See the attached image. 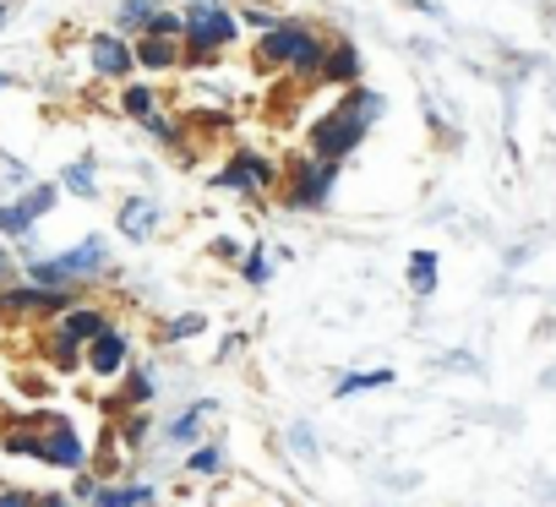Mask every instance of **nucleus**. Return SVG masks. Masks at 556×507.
Segmentation results:
<instances>
[{"mask_svg":"<svg viewBox=\"0 0 556 507\" xmlns=\"http://www.w3.org/2000/svg\"><path fill=\"white\" fill-rule=\"evenodd\" d=\"M23 279L45 284V290H88V284L110 279V240L104 235H83L77 245L55 251V257L23 263Z\"/></svg>","mask_w":556,"mask_h":507,"instance_id":"obj_1","label":"nucleus"},{"mask_svg":"<svg viewBox=\"0 0 556 507\" xmlns=\"http://www.w3.org/2000/svg\"><path fill=\"white\" fill-rule=\"evenodd\" d=\"M186 12V39H180V66H207L229 45H240L245 23L229 0H180Z\"/></svg>","mask_w":556,"mask_h":507,"instance_id":"obj_2","label":"nucleus"},{"mask_svg":"<svg viewBox=\"0 0 556 507\" xmlns=\"http://www.w3.org/2000/svg\"><path fill=\"white\" fill-rule=\"evenodd\" d=\"M339 180H344V164L339 159H317L312 148L306 153H295L290 164H285V207L290 213H323L328 202H333V191H339Z\"/></svg>","mask_w":556,"mask_h":507,"instance_id":"obj_3","label":"nucleus"},{"mask_svg":"<svg viewBox=\"0 0 556 507\" xmlns=\"http://www.w3.org/2000/svg\"><path fill=\"white\" fill-rule=\"evenodd\" d=\"M213 191H229V197H245V202H267L273 191H285V164L256 153V148H235L213 175H207Z\"/></svg>","mask_w":556,"mask_h":507,"instance_id":"obj_4","label":"nucleus"},{"mask_svg":"<svg viewBox=\"0 0 556 507\" xmlns=\"http://www.w3.org/2000/svg\"><path fill=\"white\" fill-rule=\"evenodd\" d=\"M317 34V23H306V17H285L278 28H267V34H256V45H251V72H262V77H273V72H290L295 66V55L306 50V39Z\"/></svg>","mask_w":556,"mask_h":507,"instance_id":"obj_5","label":"nucleus"},{"mask_svg":"<svg viewBox=\"0 0 556 507\" xmlns=\"http://www.w3.org/2000/svg\"><path fill=\"white\" fill-rule=\"evenodd\" d=\"M366 137H371V126H361V121H355V115H344L339 104L306 126V148H312L317 159H339V164H350V159L361 153V142H366Z\"/></svg>","mask_w":556,"mask_h":507,"instance_id":"obj_6","label":"nucleus"},{"mask_svg":"<svg viewBox=\"0 0 556 507\" xmlns=\"http://www.w3.org/2000/svg\"><path fill=\"white\" fill-rule=\"evenodd\" d=\"M83 301V290H45V284H7L0 290V317H66Z\"/></svg>","mask_w":556,"mask_h":507,"instance_id":"obj_7","label":"nucleus"},{"mask_svg":"<svg viewBox=\"0 0 556 507\" xmlns=\"http://www.w3.org/2000/svg\"><path fill=\"white\" fill-rule=\"evenodd\" d=\"M39 464L50 469H88V442L66 415H39Z\"/></svg>","mask_w":556,"mask_h":507,"instance_id":"obj_8","label":"nucleus"},{"mask_svg":"<svg viewBox=\"0 0 556 507\" xmlns=\"http://www.w3.org/2000/svg\"><path fill=\"white\" fill-rule=\"evenodd\" d=\"M88 66H93V77H104V83H131V77H137V45H131L126 34L104 28V34L88 39Z\"/></svg>","mask_w":556,"mask_h":507,"instance_id":"obj_9","label":"nucleus"},{"mask_svg":"<svg viewBox=\"0 0 556 507\" xmlns=\"http://www.w3.org/2000/svg\"><path fill=\"white\" fill-rule=\"evenodd\" d=\"M83 366H88L99 382H115V377H126V371H131V333H126V328H104V333L88 344Z\"/></svg>","mask_w":556,"mask_h":507,"instance_id":"obj_10","label":"nucleus"},{"mask_svg":"<svg viewBox=\"0 0 556 507\" xmlns=\"http://www.w3.org/2000/svg\"><path fill=\"white\" fill-rule=\"evenodd\" d=\"M213 415H218V398H213V393L191 398L186 409H175V415H169V426H164V442L191 453V447L202 442V431H207V420H213Z\"/></svg>","mask_w":556,"mask_h":507,"instance_id":"obj_11","label":"nucleus"},{"mask_svg":"<svg viewBox=\"0 0 556 507\" xmlns=\"http://www.w3.org/2000/svg\"><path fill=\"white\" fill-rule=\"evenodd\" d=\"M366 83V55L350 34H333V50H328V66H323V88H355Z\"/></svg>","mask_w":556,"mask_h":507,"instance_id":"obj_12","label":"nucleus"},{"mask_svg":"<svg viewBox=\"0 0 556 507\" xmlns=\"http://www.w3.org/2000/svg\"><path fill=\"white\" fill-rule=\"evenodd\" d=\"M159 224H164V207H159L153 197H126V202H121V213H115V229H121L131 245L153 240V235H159Z\"/></svg>","mask_w":556,"mask_h":507,"instance_id":"obj_13","label":"nucleus"},{"mask_svg":"<svg viewBox=\"0 0 556 507\" xmlns=\"http://www.w3.org/2000/svg\"><path fill=\"white\" fill-rule=\"evenodd\" d=\"M131 45H137V72H142V77H169V72H180V39L142 34V39H131Z\"/></svg>","mask_w":556,"mask_h":507,"instance_id":"obj_14","label":"nucleus"},{"mask_svg":"<svg viewBox=\"0 0 556 507\" xmlns=\"http://www.w3.org/2000/svg\"><path fill=\"white\" fill-rule=\"evenodd\" d=\"M104 328H115V322H110V317H104V306H93V301H77L66 317H55V333H66V339H72V344H83V350H88Z\"/></svg>","mask_w":556,"mask_h":507,"instance_id":"obj_15","label":"nucleus"},{"mask_svg":"<svg viewBox=\"0 0 556 507\" xmlns=\"http://www.w3.org/2000/svg\"><path fill=\"white\" fill-rule=\"evenodd\" d=\"M328 50H333V34H328V28H317V34L306 39V50L295 55L290 77L301 83V93H306V88H323V66H328Z\"/></svg>","mask_w":556,"mask_h":507,"instance_id":"obj_16","label":"nucleus"},{"mask_svg":"<svg viewBox=\"0 0 556 507\" xmlns=\"http://www.w3.org/2000/svg\"><path fill=\"white\" fill-rule=\"evenodd\" d=\"M339 110L377 131V121L388 115V93H382V88H371V83H355V88H339Z\"/></svg>","mask_w":556,"mask_h":507,"instance_id":"obj_17","label":"nucleus"},{"mask_svg":"<svg viewBox=\"0 0 556 507\" xmlns=\"http://www.w3.org/2000/svg\"><path fill=\"white\" fill-rule=\"evenodd\" d=\"M115 110L126 115V121H148V115H159L164 110V99H159V88H153V77H131V83H121V99H115Z\"/></svg>","mask_w":556,"mask_h":507,"instance_id":"obj_18","label":"nucleus"},{"mask_svg":"<svg viewBox=\"0 0 556 507\" xmlns=\"http://www.w3.org/2000/svg\"><path fill=\"white\" fill-rule=\"evenodd\" d=\"M153 496H159L153 480H131V485H99L88 507H153Z\"/></svg>","mask_w":556,"mask_h":507,"instance_id":"obj_19","label":"nucleus"},{"mask_svg":"<svg viewBox=\"0 0 556 507\" xmlns=\"http://www.w3.org/2000/svg\"><path fill=\"white\" fill-rule=\"evenodd\" d=\"M159 7H164V0H121V7H115V34H126V39H142V34L153 28Z\"/></svg>","mask_w":556,"mask_h":507,"instance_id":"obj_20","label":"nucleus"},{"mask_svg":"<svg viewBox=\"0 0 556 507\" xmlns=\"http://www.w3.org/2000/svg\"><path fill=\"white\" fill-rule=\"evenodd\" d=\"M404 279H409V295H415V301H431V295H437V279H442V268H437V251H409V268H404Z\"/></svg>","mask_w":556,"mask_h":507,"instance_id":"obj_21","label":"nucleus"},{"mask_svg":"<svg viewBox=\"0 0 556 507\" xmlns=\"http://www.w3.org/2000/svg\"><path fill=\"white\" fill-rule=\"evenodd\" d=\"M61 191H72V197H83V202H93L99 197V164L83 153V159H72L66 169H61Z\"/></svg>","mask_w":556,"mask_h":507,"instance_id":"obj_22","label":"nucleus"},{"mask_svg":"<svg viewBox=\"0 0 556 507\" xmlns=\"http://www.w3.org/2000/svg\"><path fill=\"white\" fill-rule=\"evenodd\" d=\"M153 393H159V377H153L148 366H137V360H131V371L121 377V404H126V409H148V404H153Z\"/></svg>","mask_w":556,"mask_h":507,"instance_id":"obj_23","label":"nucleus"},{"mask_svg":"<svg viewBox=\"0 0 556 507\" xmlns=\"http://www.w3.org/2000/svg\"><path fill=\"white\" fill-rule=\"evenodd\" d=\"M235 268H240V279H245L251 290H262V284L273 279V268H278V263H273V251H267V245L256 240V245H245V257H240Z\"/></svg>","mask_w":556,"mask_h":507,"instance_id":"obj_24","label":"nucleus"},{"mask_svg":"<svg viewBox=\"0 0 556 507\" xmlns=\"http://www.w3.org/2000/svg\"><path fill=\"white\" fill-rule=\"evenodd\" d=\"M371 388H393V371L388 366H371V371H344L339 377V398H355V393H371Z\"/></svg>","mask_w":556,"mask_h":507,"instance_id":"obj_25","label":"nucleus"},{"mask_svg":"<svg viewBox=\"0 0 556 507\" xmlns=\"http://www.w3.org/2000/svg\"><path fill=\"white\" fill-rule=\"evenodd\" d=\"M34 224H39V218H34L23 202H0V240H28Z\"/></svg>","mask_w":556,"mask_h":507,"instance_id":"obj_26","label":"nucleus"},{"mask_svg":"<svg viewBox=\"0 0 556 507\" xmlns=\"http://www.w3.org/2000/svg\"><path fill=\"white\" fill-rule=\"evenodd\" d=\"M45 355H50V366H55V371H77L88 350H83V344H72L66 333H55V328H50V339H45Z\"/></svg>","mask_w":556,"mask_h":507,"instance_id":"obj_27","label":"nucleus"},{"mask_svg":"<svg viewBox=\"0 0 556 507\" xmlns=\"http://www.w3.org/2000/svg\"><path fill=\"white\" fill-rule=\"evenodd\" d=\"M186 469H191V474H224V469H229V458H224V447H218V442H197V447L186 453Z\"/></svg>","mask_w":556,"mask_h":507,"instance_id":"obj_28","label":"nucleus"},{"mask_svg":"<svg viewBox=\"0 0 556 507\" xmlns=\"http://www.w3.org/2000/svg\"><path fill=\"white\" fill-rule=\"evenodd\" d=\"M240 23H245V34H267V28L285 23V12L267 7V0H245V7H240Z\"/></svg>","mask_w":556,"mask_h":507,"instance_id":"obj_29","label":"nucleus"},{"mask_svg":"<svg viewBox=\"0 0 556 507\" xmlns=\"http://www.w3.org/2000/svg\"><path fill=\"white\" fill-rule=\"evenodd\" d=\"M17 202H23V207H28L34 218H45V213H50V207L61 202V180H34V186H28V191H23Z\"/></svg>","mask_w":556,"mask_h":507,"instance_id":"obj_30","label":"nucleus"},{"mask_svg":"<svg viewBox=\"0 0 556 507\" xmlns=\"http://www.w3.org/2000/svg\"><path fill=\"white\" fill-rule=\"evenodd\" d=\"M207 333V317L202 312H180L164 322V344H186V339H202Z\"/></svg>","mask_w":556,"mask_h":507,"instance_id":"obj_31","label":"nucleus"},{"mask_svg":"<svg viewBox=\"0 0 556 507\" xmlns=\"http://www.w3.org/2000/svg\"><path fill=\"white\" fill-rule=\"evenodd\" d=\"M148 431H153V420H148V409H131V415L121 420V431H115V436H121V442H126V447L137 453V447L148 442Z\"/></svg>","mask_w":556,"mask_h":507,"instance_id":"obj_32","label":"nucleus"},{"mask_svg":"<svg viewBox=\"0 0 556 507\" xmlns=\"http://www.w3.org/2000/svg\"><path fill=\"white\" fill-rule=\"evenodd\" d=\"M290 453H295V458H306V464H317V458H323V447H317V431H312L306 420H295V426H290Z\"/></svg>","mask_w":556,"mask_h":507,"instance_id":"obj_33","label":"nucleus"},{"mask_svg":"<svg viewBox=\"0 0 556 507\" xmlns=\"http://www.w3.org/2000/svg\"><path fill=\"white\" fill-rule=\"evenodd\" d=\"M148 34H159V39H186V12H180V7H159V17H153Z\"/></svg>","mask_w":556,"mask_h":507,"instance_id":"obj_34","label":"nucleus"},{"mask_svg":"<svg viewBox=\"0 0 556 507\" xmlns=\"http://www.w3.org/2000/svg\"><path fill=\"white\" fill-rule=\"evenodd\" d=\"M99 485H104L99 474H88V469H77V480H72V502H77V507H88V502L99 496Z\"/></svg>","mask_w":556,"mask_h":507,"instance_id":"obj_35","label":"nucleus"},{"mask_svg":"<svg viewBox=\"0 0 556 507\" xmlns=\"http://www.w3.org/2000/svg\"><path fill=\"white\" fill-rule=\"evenodd\" d=\"M213 257H218V263H240L245 245H240L235 235H213Z\"/></svg>","mask_w":556,"mask_h":507,"instance_id":"obj_36","label":"nucleus"},{"mask_svg":"<svg viewBox=\"0 0 556 507\" xmlns=\"http://www.w3.org/2000/svg\"><path fill=\"white\" fill-rule=\"evenodd\" d=\"M0 507H39V496H28V491H0Z\"/></svg>","mask_w":556,"mask_h":507,"instance_id":"obj_37","label":"nucleus"},{"mask_svg":"<svg viewBox=\"0 0 556 507\" xmlns=\"http://www.w3.org/2000/svg\"><path fill=\"white\" fill-rule=\"evenodd\" d=\"M12 274H17V263H12V251H7V240H0V290L12 284Z\"/></svg>","mask_w":556,"mask_h":507,"instance_id":"obj_38","label":"nucleus"},{"mask_svg":"<svg viewBox=\"0 0 556 507\" xmlns=\"http://www.w3.org/2000/svg\"><path fill=\"white\" fill-rule=\"evenodd\" d=\"M240 350H245V333H229V339L218 344V360H235Z\"/></svg>","mask_w":556,"mask_h":507,"instance_id":"obj_39","label":"nucleus"},{"mask_svg":"<svg viewBox=\"0 0 556 507\" xmlns=\"http://www.w3.org/2000/svg\"><path fill=\"white\" fill-rule=\"evenodd\" d=\"M39 507H77V502H72V496H61V491H45V496H39Z\"/></svg>","mask_w":556,"mask_h":507,"instance_id":"obj_40","label":"nucleus"},{"mask_svg":"<svg viewBox=\"0 0 556 507\" xmlns=\"http://www.w3.org/2000/svg\"><path fill=\"white\" fill-rule=\"evenodd\" d=\"M12 12H17V0H0V28L12 23Z\"/></svg>","mask_w":556,"mask_h":507,"instance_id":"obj_41","label":"nucleus"},{"mask_svg":"<svg viewBox=\"0 0 556 507\" xmlns=\"http://www.w3.org/2000/svg\"><path fill=\"white\" fill-rule=\"evenodd\" d=\"M7 88H17V77H12V72H0V93H7Z\"/></svg>","mask_w":556,"mask_h":507,"instance_id":"obj_42","label":"nucleus"},{"mask_svg":"<svg viewBox=\"0 0 556 507\" xmlns=\"http://www.w3.org/2000/svg\"><path fill=\"white\" fill-rule=\"evenodd\" d=\"M540 388H556V366H551V371H545V377H540Z\"/></svg>","mask_w":556,"mask_h":507,"instance_id":"obj_43","label":"nucleus"},{"mask_svg":"<svg viewBox=\"0 0 556 507\" xmlns=\"http://www.w3.org/2000/svg\"><path fill=\"white\" fill-rule=\"evenodd\" d=\"M545 502H556V485H545Z\"/></svg>","mask_w":556,"mask_h":507,"instance_id":"obj_44","label":"nucleus"}]
</instances>
